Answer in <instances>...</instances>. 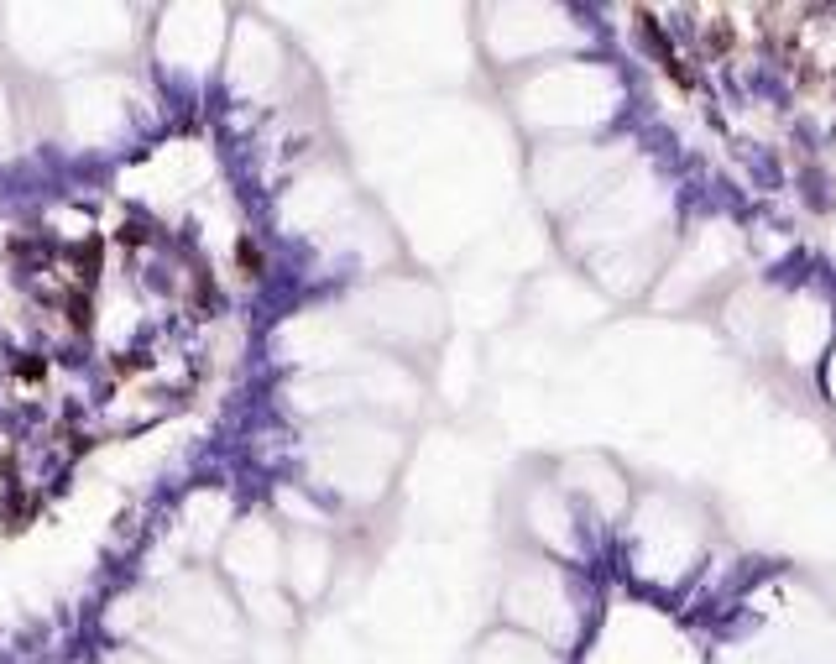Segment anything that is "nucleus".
Listing matches in <instances>:
<instances>
[{
	"instance_id": "1",
	"label": "nucleus",
	"mask_w": 836,
	"mask_h": 664,
	"mask_svg": "<svg viewBox=\"0 0 836 664\" xmlns=\"http://www.w3.org/2000/svg\"><path fill=\"white\" fill-rule=\"evenodd\" d=\"M11 377H16V382H42L48 372H42L37 356H16V361H11Z\"/></svg>"
}]
</instances>
